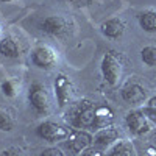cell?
I'll return each instance as SVG.
<instances>
[{"instance_id": "1", "label": "cell", "mask_w": 156, "mask_h": 156, "mask_svg": "<svg viewBox=\"0 0 156 156\" xmlns=\"http://www.w3.org/2000/svg\"><path fill=\"white\" fill-rule=\"evenodd\" d=\"M100 70L105 80L109 86H117L122 76V61L114 51H106L101 58Z\"/></svg>"}, {"instance_id": "2", "label": "cell", "mask_w": 156, "mask_h": 156, "mask_svg": "<svg viewBox=\"0 0 156 156\" xmlns=\"http://www.w3.org/2000/svg\"><path fill=\"white\" fill-rule=\"evenodd\" d=\"M41 30L44 33H47L48 36L53 37H67L72 34L73 30V23L66 19L64 16L55 14V16H47L42 22H41Z\"/></svg>"}, {"instance_id": "3", "label": "cell", "mask_w": 156, "mask_h": 156, "mask_svg": "<svg viewBox=\"0 0 156 156\" xmlns=\"http://www.w3.org/2000/svg\"><path fill=\"white\" fill-rule=\"evenodd\" d=\"M95 105L90 100H81L72 111V125L76 129H90L94 123Z\"/></svg>"}, {"instance_id": "4", "label": "cell", "mask_w": 156, "mask_h": 156, "mask_svg": "<svg viewBox=\"0 0 156 156\" xmlns=\"http://www.w3.org/2000/svg\"><path fill=\"white\" fill-rule=\"evenodd\" d=\"M53 90H55V98L59 108L67 106L69 103L73 98L75 94V84L72 81V78L66 73H58L55 78V83H53Z\"/></svg>"}, {"instance_id": "5", "label": "cell", "mask_w": 156, "mask_h": 156, "mask_svg": "<svg viewBox=\"0 0 156 156\" xmlns=\"http://www.w3.org/2000/svg\"><path fill=\"white\" fill-rule=\"evenodd\" d=\"M28 103L36 114L45 115L50 111V97L42 83H33L28 87Z\"/></svg>"}, {"instance_id": "6", "label": "cell", "mask_w": 156, "mask_h": 156, "mask_svg": "<svg viewBox=\"0 0 156 156\" xmlns=\"http://www.w3.org/2000/svg\"><path fill=\"white\" fill-rule=\"evenodd\" d=\"M69 128L64 125L53 122V120H44L36 126V134L37 137H41L47 142H59V140H66L69 136Z\"/></svg>"}, {"instance_id": "7", "label": "cell", "mask_w": 156, "mask_h": 156, "mask_svg": "<svg viewBox=\"0 0 156 156\" xmlns=\"http://www.w3.org/2000/svg\"><path fill=\"white\" fill-rule=\"evenodd\" d=\"M58 51L50 45H37L31 51V62L41 70H50L58 64Z\"/></svg>"}, {"instance_id": "8", "label": "cell", "mask_w": 156, "mask_h": 156, "mask_svg": "<svg viewBox=\"0 0 156 156\" xmlns=\"http://www.w3.org/2000/svg\"><path fill=\"white\" fill-rule=\"evenodd\" d=\"M125 125L129 133L134 136H142L151 129V120L142 109H133L125 115Z\"/></svg>"}, {"instance_id": "9", "label": "cell", "mask_w": 156, "mask_h": 156, "mask_svg": "<svg viewBox=\"0 0 156 156\" xmlns=\"http://www.w3.org/2000/svg\"><path fill=\"white\" fill-rule=\"evenodd\" d=\"M92 144H94V136L86 129H73L66 139V147L73 154L83 153L86 148L92 147Z\"/></svg>"}, {"instance_id": "10", "label": "cell", "mask_w": 156, "mask_h": 156, "mask_svg": "<svg viewBox=\"0 0 156 156\" xmlns=\"http://www.w3.org/2000/svg\"><path fill=\"white\" fill-rule=\"evenodd\" d=\"M120 97L129 105H140V103L147 101V90L139 83L129 81L120 89Z\"/></svg>"}, {"instance_id": "11", "label": "cell", "mask_w": 156, "mask_h": 156, "mask_svg": "<svg viewBox=\"0 0 156 156\" xmlns=\"http://www.w3.org/2000/svg\"><path fill=\"white\" fill-rule=\"evenodd\" d=\"M117 139H119V131L111 125V126H106L103 129H98V131H95L94 134V147H97L98 150H106L109 147H112Z\"/></svg>"}, {"instance_id": "12", "label": "cell", "mask_w": 156, "mask_h": 156, "mask_svg": "<svg viewBox=\"0 0 156 156\" xmlns=\"http://www.w3.org/2000/svg\"><path fill=\"white\" fill-rule=\"evenodd\" d=\"M125 28H126V25H125L123 19H120V17H111L100 25L101 34L108 39H111V41L120 39L125 33Z\"/></svg>"}, {"instance_id": "13", "label": "cell", "mask_w": 156, "mask_h": 156, "mask_svg": "<svg viewBox=\"0 0 156 156\" xmlns=\"http://www.w3.org/2000/svg\"><path fill=\"white\" fill-rule=\"evenodd\" d=\"M114 122V111L106 105V106H95V114H94V123L92 128L94 131L103 129L106 126H111Z\"/></svg>"}, {"instance_id": "14", "label": "cell", "mask_w": 156, "mask_h": 156, "mask_svg": "<svg viewBox=\"0 0 156 156\" xmlns=\"http://www.w3.org/2000/svg\"><path fill=\"white\" fill-rule=\"evenodd\" d=\"M0 55L9 58V59H16L20 55V48L17 41L12 36H3L0 37Z\"/></svg>"}, {"instance_id": "15", "label": "cell", "mask_w": 156, "mask_h": 156, "mask_svg": "<svg viewBox=\"0 0 156 156\" xmlns=\"http://www.w3.org/2000/svg\"><path fill=\"white\" fill-rule=\"evenodd\" d=\"M108 156H137L136 153V147L131 140H117L112 147H109Z\"/></svg>"}, {"instance_id": "16", "label": "cell", "mask_w": 156, "mask_h": 156, "mask_svg": "<svg viewBox=\"0 0 156 156\" xmlns=\"http://www.w3.org/2000/svg\"><path fill=\"white\" fill-rule=\"evenodd\" d=\"M139 27L147 33H156V9H144L137 16Z\"/></svg>"}, {"instance_id": "17", "label": "cell", "mask_w": 156, "mask_h": 156, "mask_svg": "<svg viewBox=\"0 0 156 156\" xmlns=\"http://www.w3.org/2000/svg\"><path fill=\"white\" fill-rule=\"evenodd\" d=\"M140 61L148 67H156V45H145L142 48Z\"/></svg>"}, {"instance_id": "18", "label": "cell", "mask_w": 156, "mask_h": 156, "mask_svg": "<svg viewBox=\"0 0 156 156\" xmlns=\"http://www.w3.org/2000/svg\"><path fill=\"white\" fill-rule=\"evenodd\" d=\"M14 125L16 122L9 114V111H6L5 108H0V131H12Z\"/></svg>"}, {"instance_id": "19", "label": "cell", "mask_w": 156, "mask_h": 156, "mask_svg": "<svg viewBox=\"0 0 156 156\" xmlns=\"http://www.w3.org/2000/svg\"><path fill=\"white\" fill-rule=\"evenodd\" d=\"M0 90H2V94L6 98H14L19 92L16 81H12V80H3L2 84H0Z\"/></svg>"}, {"instance_id": "20", "label": "cell", "mask_w": 156, "mask_h": 156, "mask_svg": "<svg viewBox=\"0 0 156 156\" xmlns=\"http://www.w3.org/2000/svg\"><path fill=\"white\" fill-rule=\"evenodd\" d=\"M145 112V115L148 117L150 120H154L156 122V95L150 97L147 100V105L144 106V109H142Z\"/></svg>"}, {"instance_id": "21", "label": "cell", "mask_w": 156, "mask_h": 156, "mask_svg": "<svg viewBox=\"0 0 156 156\" xmlns=\"http://www.w3.org/2000/svg\"><path fill=\"white\" fill-rule=\"evenodd\" d=\"M39 156H66V154H64L62 150L58 148V147H48V148H44L39 153Z\"/></svg>"}, {"instance_id": "22", "label": "cell", "mask_w": 156, "mask_h": 156, "mask_svg": "<svg viewBox=\"0 0 156 156\" xmlns=\"http://www.w3.org/2000/svg\"><path fill=\"white\" fill-rule=\"evenodd\" d=\"M0 156H22V151L17 147H8V148H5L2 151V154H0Z\"/></svg>"}, {"instance_id": "23", "label": "cell", "mask_w": 156, "mask_h": 156, "mask_svg": "<svg viewBox=\"0 0 156 156\" xmlns=\"http://www.w3.org/2000/svg\"><path fill=\"white\" fill-rule=\"evenodd\" d=\"M81 156H103V153H101V150H98L97 147H89V148H86L83 153H81Z\"/></svg>"}, {"instance_id": "24", "label": "cell", "mask_w": 156, "mask_h": 156, "mask_svg": "<svg viewBox=\"0 0 156 156\" xmlns=\"http://www.w3.org/2000/svg\"><path fill=\"white\" fill-rule=\"evenodd\" d=\"M142 156H156V147L153 145V147H148L145 151H144V154Z\"/></svg>"}, {"instance_id": "25", "label": "cell", "mask_w": 156, "mask_h": 156, "mask_svg": "<svg viewBox=\"0 0 156 156\" xmlns=\"http://www.w3.org/2000/svg\"><path fill=\"white\" fill-rule=\"evenodd\" d=\"M153 144H154V147H156V131H154V134H153Z\"/></svg>"}, {"instance_id": "26", "label": "cell", "mask_w": 156, "mask_h": 156, "mask_svg": "<svg viewBox=\"0 0 156 156\" xmlns=\"http://www.w3.org/2000/svg\"><path fill=\"white\" fill-rule=\"evenodd\" d=\"M5 2H12V0H0V3H5Z\"/></svg>"}, {"instance_id": "27", "label": "cell", "mask_w": 156, "mask_h": 156, "mask_svg": "<svg viewBox=\"0 0 156 156\" xmlns=\"http://www.w3.org/2000/svg\"><path fill=\"white\" fill-rule=\"evenodd\" d=\"M70 2H73V3H76V2H80V0H70Z\"/></svg>"}, {"instance_id": "28", "label": "cell", "mask_w": 156, "mask_h": 156, "mask_svg": "<svg viewBox=\"0 0 156 156\" xmlns=\"http://www.w3.org/2000/svg\"><path fill=\"white\" fill-rule=\"evenodd\" d=\"M0 34H2V27H0Z\"/></svg>"}]
</instances>
